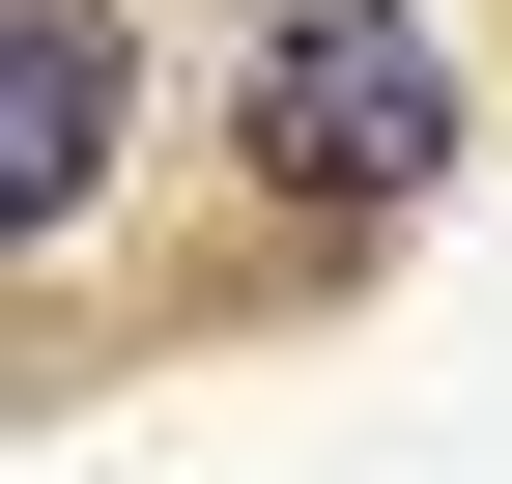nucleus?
<instances>
[{"instance_id": "obj_2", "label": "nucleus", "mask_w": 512, "mask_h": 484, "mask_svg": "<svg viewBox=\"0 0 512 484\" xmlns=\"http://www.w3.org/2000/svg\"><path fill=\"white\" fill-rule=\"evenodd\" d=\"M114 86H143V57H114V0H29V29H0V200H29V228L114 200Z\"/></svg>"}, {"instance_id": "obj_1", "label": "nucleus", "mask_w": 512, "mask_h": 484, "mask_svg": "<svg viewBox=\"0 0 512 484\" xmlns=\"http://www.w3.org/2000/svg\"><path fill=\"white\" fill-rule=\"evenodd\" d=\"M427 143H456V57H427V0H285V57H256V200H427Z\"/></svg>"}]
</instances>
